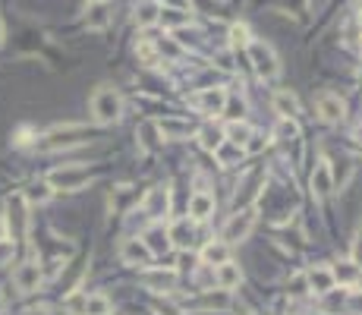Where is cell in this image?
<instances>
[{
	"label": "cell",
	"instance_id": "22",
	"mask_svg": "<svg viewBox=\"0 0 362 315\" xmlns=\"http://www.w3.org/2000/svg\"><path fill=\"white\" fill-rule=\"evenodd\" d=\"M110 296L104 293H85V312L83 315H110Z\"/></svg>",
	"mask_w": 362,
	"mask_h": 315
},
{
	"label": "cell",
	"instance_id": "35",
	"mask_svg": "<svg viewBox=\"0 0 362 315\" xmlns=\"http://www.w3.org/2000/svg\"><path fill=\"white\" fill-rule=\"evenodd\" d=\"M353 262L362 268V237H359V240H356V246H353Z\"/></svg>",
	"mask_w": 362,
	"mask_h": 315
},
{
	"label": "cell",
	"instance_id": "16",
	"mask_svg": "<svg viewBox=\"0 0 362 315\" xmlns=\"http://www.w3.org/2000/svg\"><path fill=\"white\" fill-rule=\"evenodd\" d=\"M309 287L315 290V293H328L331 287H334V278H331V268H312V271L306 274Z\"/></svg>",
	"mask_w": 362,
	"mask_h": 315
},
{
	"label": "cell",
	"instance_id": "6",
	"mask_svg": "<svg viewBox=\"0 0 362 315\" xmlns=\"http://www.w3.org/2000/svg\"><path fill=\"white\" fill-rule=\"evenodd\" d=\"M252 227H255V212H252V208H243L239 214H233V218L227 221V227H224V240H227V243L246 240L249 233H252Z\"/></svg>",
	"mask_w": 362,
	"mask_h": 315
},
{
	"label": "cell",
	"instance_id": "26",
	"mask_svg": "<svg viewBox=\"0 0 362 315\" xmlns=\"http://www.w3.org/2000/svg\"><path fill=\"white\" fill-rule=\"evenodd\" d=\"M249 28L243 26V22H233L230 26V48H236V51H243V48H249Z\"/></svg>",
	"mask_w": 362,
	"mask_h": 315
},
{
	"label": "cell",
	"instance_id": "33",
	"mask_svg": "<svg viewBox=\"0 0 362 315\" xmlns=\"http://www.w3.org/2000/svg\"><path fill=\"white\" fill-rule=\"evenodd\" d=\"M67 309H69V312H76V315H83V312H85V296H83V293H79V296H69V300H67Z\"/></svg>",
	"mask_w": 362,
	"mask_h": 315
},
{
	"label": "cell",
	"instance_id": "3",
	"mask_svg": "<svg viewBox=\"0 0 362 315\" xmlns=\"http://www.w3.org/2000/svg\"><path fill=\"white\" fill-rule=\"evenodd\" d=\"M44 183H48L51 189L76 192V189H83V186L89 183V173H85L83 167H60V171H51Z\"/></svg>",
	"mask_w": 362,
	"mask_h": 315
},
{
	"label": "cell",
	"instance_id": "17",
	"mask_svg": "<svg viewBox=\"0 0 362 315\" xmlns=\"http://www.w3.org/2000/svg\"><path fill=\"white\" fill-rule=\"evenodd\" d=\"M202 259H205V265H224V262H230V246L227 243H221V240H214V243H208L205 249H202Z\"/></svg>",
	"mask_w": 362,
	"mask_h": 315
},
{
	"label": "cell",
	"instance_id": "32",
	"mask_svg": "<svg viewBox=\"0 0 362 315\" xmlns=\"http://www.w3.org/2000/svg\"><path fill=\"white\" fill-rule=\"evenodd\" d=\"M28 199L48 202V199H51V186H48V183H38V186H32V192H28Z\"/></svg>",
	"mask_w": 362,
	"mask_h": 315
},
{
	"label": "cell",
	"instance_id": "1",
	"mask_svg": "<svg viewBox=\"0 0 362 315\" xmlns=\"http://www.w3.org/2000/svg\"><path fill=\"white\" fill-rule=\"evenodd\" d=\"M92 117L104 126L117 124V120L123 117V98H120V92L110 89V85H101V89L92 95Z\"/></svg>",
	"mask_w": 362,
	"mask_h": 315
},
{
	"label": "cell",
	"instance_id": "29",
	"mask_svg": "<svg viewBox=\"0 0 362 315\" xmlns=\"http://www.w3.org/2000/svg\"><path fill=\"white\" fill-rule=\"evenodd\" d=\"M136 54H139V60L148 63V67H151V63H157V48L151 42H139L136 44Z\"/></svg>",
	"mask_w": 362,
	"mask_h": 315
},
{
	"label": "cell",
	"instance_id": "18",
	"mask_svg": "<svg viewBox=\"0 0 362 315\" xmlns=\"http://www.w3.org/2000/svg\"><path fill=\"white\" fill-rule=\"evenodd\" d=\"M167 196H171V192H167L164 186L151 189V192H148V199H145V212H148L151 218H161V214L167 212Z\"/></svg>",
	"mask_w": 362,
	"mask_h": 315
},
{
	"label": "cell",
	"instance_id": "36",
	"mask_svg": "<svg viewBox=\"0 0 362 315\" xmlns=\"http://www.w3.org/2000/svg\"><path fill=\"white\" fill-rule=\"evenodd\" d=\"M0 240H7V221L0 218Z\"/></svg>",
	"mask_w": 362,
	"mask_h": 315
},
{
	"label": "cell",
	"instance_id": "21",
	"mask_svg": "<svg viewBox=\"0 0 362 315\" xmlns=\"http://www.w3.org/2000/svg\"><path fill=\"white\" fill-rule=\"evenodd\" d=\"M167 237H171V246H180V249H186L192 243V224L189 221H177V224L167 230Z\"/></svg>",
	"mask_w": 362,
	"mask_h": 315
},
{
	"label": "cell",
	"instance_id": "8",
	"mask_svg": "<svg viewBox=\"0 0 362 315\" xmlns=\"http://www.w3.org/2000/svg\"><path fill=\"white\" fill-rule=\"evenodd\" d=\"M318 114H321L325 124H341L343 117H347V104H343L337 95H321L318 98Z\"/></svg>",
	"mask_w": 362,
	"mask_h": 315
},
{
	"label": "cell",
	"instance_id": "28",
	"mask_svg": "<svg viewBox=\"0 0 362 315\" xmlns=\"http://www.w3.org/2000/svg\"><path fill=\"white\" fill-rule=\"evenodd\" d=\"M214 155H218V161H221L224 167H233L239 158H243V148H239V145H230V142H227V145H221Z\"/></svg>",
	"mask_w": 362,
	"mask_h": 315
},
{
	"label": "cell",
	"instance_id": "41",
	"mask_svg": "<svg viewBox=\"0 0 362 315\" xmlns=\"http://www.w3.org/2000/svg\"><path fill=\"white\" fill-rule=\"evenodd\" d=\"M0 309H3V296H0Z\"/></svg>",
	"mask_w": 362,
	"mask_h": 315
},
{
	"label": "cell",
	"instance_id": "19",
	"mask_svg": "<svg viewBox=\"0 0 362 315\" xmlns=\"http://www.w3.org/2000/svg\"><path fill=\"white\" fill-rule=\"evenodd\" d=\"M249 139H252V126H249V124H239V120H233V124L224 130V142L239 145V148H243Z\"/></svg>",
	"mask_w": 362,
	"mask_h": 315
},
{
	"label": "cell",
	"instance_id": "34",
	"mask_svg": "<svg viewBox=\"0 0 362 315\" xmlns=\"http://www.w3.org/2000/svg\"><path fill=\"white\" fill-rule=\"evenodd\" d=\"M13 259V243L10 240H0V265H7Z\"/></svg>",
	"mask_w": 362,
	"mask_h": 315
},
{
	"label": "cell",
	"instance_id": "30",
	"mask_svg": "<svg viewBox=\"0 0 362 315\" xmlns=\"http://www.w3.org/2000/svg\"><path fill=\"white\" fill-rule=\"evenodd\" d=\"M198 306H202V309H227V306H230V293H218V296L208 293L205 300L198 303Z\"/></svg>",
	"mask_w": 362,
	"mask_h": 315
},
{
	"label": "cell",
	"instance_id": "14",
	"mask_svg": "<svg viewBox=\"0 0 362 315\" xmlns=\"http://www.w3.org/2000/svg\"><path fill=\"white\" fill-rule=\"evenodd\" d=\"M142 281H145V287L157 290V293H167V290H173V284H177V274L173 271H148Z\"/></svg>",
	"mask_w": 362,
	"mask_h": 315
},
{
	"label": "cell",
	"instance_id": "40",
	"mask_svg": "<svg viewBox=\"0 0 362 315\" xmlns=\"http://www.w3.org/2000/svg\"><path fill=\"white\" fill-rule=\"evenodd\" d=\"M89 3H107V0H89Z\"/></svg>",
	"mask_w": 362,
	"mask_h": 315
},
{
	"label": "cell",
	"instance_id": "13",
	"mask_svg": "<svg viewBox=\"0 0 362 315\" xmlns=\"http://www.w3.org/2000/svg\"><path fill=\"white\" fill-rule=\"evenodd\" d=\"M214 281H218L221 290H233L243 281V271H239V265H233V262H224V265H218V271H214Z\"/></svg>",
	"mask_w": 362,
	"mask_h": 315
},
{
	"label": "cell",
	"instance_id": "7",
	"mask_svg": "<svg viewBox=\"0 0 362 315\" xmlns=\"http://www.w3.org/2000/svg\"><path fill=\"white\" fill-rule=\"evenodd\" d=\"M227 98H230V95H227L224 89H205V92H198V95H196V104H198L202 114L218 117V114H224Z\"/></svg>",
	"mask_w": 362,
	"mask_h": 315
},
{
	"label": "cell",
	"instance_id": "31",
	"mask_svg": "<svg viewBox=\"0 0 362 315\" xmlns=\"http://www.w3.org/2000/svg\"><path fill=\"white\" fill-rule=\"evenodd\" d=\"M296 136H300L296 120H280V124H277V139H296Z\"/></svg>",
	"mask_w": 362,
	"mask_h": 315
},
{
	"label": "cell",
	"instance_id": "4",
	"mask_svg": "<svg viewBox=\"0 0 362 315\" xmlns=\"http://www.w3.org/2000/svg\"><path fill=\"white\" fill-rule=\"evenodd\" d=\"M42 281H44V271H42V265H38L35 259L16 265L13 284H16V290H19V293H35V290L42 287Z\"/></svg>",
	"mask_w": 362,
	"mask_h": 315
},
{
	"label": "cell",
	"instance_id": "12",
	"mask_svg": "<svg viewBox=\"0 0 362 315\" xmlns=\"http://www.w3.org/2000/svg\"><path fill=\"white\" fill-rule=\"evenodd\" d=\"M359 274H362V268L356 265V262H337V265L331 268V278H334V284H347V287L359 284Z\"/></svg>",
	"mask_w": 362,
	"mask_h": 315
},
{
	"label": "cell",
	"instance_id": "25",
	"mask_svg": "<svg viewBox=\"0 0 362 315\" xmlns=\"http://www.w3.org/2000/svg\"><path fill=\"white\" fill-rule=\"evenodd\" d=\"M157 22L164 28H180L189 22V13H183V10H161V16H157Z\"/></svg>",
	"mask_w": 362,
	"mask_h": 315
},
{
	"label": "cell",
	"instance_id": "27",
	"mask_svg": "<svg viewBox=\"0 0 362 315\" xmlns=\"http://www.w3.org/2000/svg\"><path fill=\"white\" fill-rule=\"evenodd\" d=\"M157 16H161V7H157V3H142L139 13H136V22L142 28H148V26H155L157 22Z\"/></svg>",
	"mask_w": 362,
	"mask_h": 315
},
{
	"label": "cell",
	"instance_id": "23",
	"mask_svg": "<svg viewBox=\"0 0 362 315\" xmlns=\"http://www.w3.org/2000/svg\"><path fill=\"white\" fill-rule=\"evenodd\" d=\"M161 136H164V133H161V126L151 124V120L139 126V139H142V145H145L148 151H155L157 145H161Z\"/></svg>",
	"mask_w": 362,
	"mask_h": 315
},
{
	"label": "cell",
	"instance_id": "24",
	"mask_svg": "<svg viewBox=\"0 0 362 315\" xmlns=\"http://www.w3.org/2000/svg\"><path fill=\"white\" fill-rule=\"evenodd\" d=\"M198 142H202V148L218 151L221 145H224V133H221V130H214V126H205V130L198 133Z\"/></svg>",
	"mask_w": 362,
	"mask_h": 315
},
{
	"label": "cell",
	"instance_id": "15",
	"mask_svg": "<svg viewBox=\"0 0 362 315\" xmlns=\"http://www.w3.org/2000/svg\"><path fill=\"white\" fill-rule=\"evenodd\" d=\"M145 246L151 249V255H157V253H167L171 249V237H167V230L161 224H155L148 233H145Z\"/></svg>",
	"mask_w": 362,
	"mask_h": 315
},
{
	"label": "cell",
	"instance_id": "38",
	"mask_svg": "<svg viewBox=\"0 0 362 315\" xmlns=\"http://www.w3.org/2000/svg\"><path fill=\"white\" fill-rule=\"evenodd\" d=\"M28 315H48V309H32Z\"/></svg>",
	"mask_w": 362,
	"mask_h": 315
},
{
	"label": "cell",
	"instance_id": "9",
	"mask_svg": "<svg viewBox=\"0 0 362 315\" xmlns=\"http://www.w3.org/2000/svg\"><path fill=\"white\" fill-rule=\"evenodd\" d=\"M120 255H123L126 265H148V262L155 259V255H151V249L145 246V240H123Z\"/></svg>",
	"mask_w": 362,
	"mask_h": 315
},
{
	"label": "cell",
	"instance_id": "20",
	"mask_svg": "<svg viewBox=\"0 0 362 315\" xmlns=\"http://www.w3.org/2000/svg\"><path fill=\"white\" fill-rule=\"evenodd\" d=\"M274 108H277V114L284 117V120H296V114H300V101H296L290 92H277V95H274Z\"/></svg>",
	"mask_w": 362,
	"mask_h": 315
},
{
	"label": "cell",
	"instance_id": "2",
	"mask_svg": "<svg viewBox=\"0 0 362 315\" xmlns=\"http://www.w3.org/2000/svg\"><path fill=\"white\" fill-rule=\"evenodd\" d=\"M85 130L83 126H60V130L48 133L44 136V142L38 145L42 151H60V148H73V145H83L85 142Z\"/></svg>",
	"mask_w": 362,
	"mask_h": 315
},
{
	"label": "cell",
	"instance_id": "5",
	"mask_svg": "<svg viewBox=\"0 0 362 315\" xmlns=\"http://www.w3.org/2000/svg\"><path fill=\"white\" fill-rule=\"evenodd\" d=\"M249 57H252V67L261 79H274V76H277V57H274V51L268 48V44L252 42L249 44Z\"/></svg>",
	"mask_w": 362,
	"mask_h": 315
},
{
	"label": "cell",
	"instance_id": "39",
	"mask_svg": "<svg viewBox=\"0 0 362 315\" xmlns=\"http://www.w3.org/2000/svg\"><path fill=\"white\" fill-rule=\"evenodd\" d=\"M0 42H3V19H0Z\"/></svg>",
	"mask_w": 362,
	"mask_h": 315
},
{
	"label": "cell",
	"instance_id": "11",
	"mask_svg": "<svg viewBox=\"0 0 362 315\" xmlns=\"http://www.w3.org/2000/svg\"><path fill=\"white\" fill-rule=\"evenodd\" d=\"M212 214H214V196H212V192H205V189L192 192V199H189V218L205 221V218H212Z\"/></svg>",
	"mask_w": 362,
	"mask_h": 315
},
{
	"label": "cell",
	"instance_id": "37",
	"mask_svg": "<svg viewBox=\"0 0 362 315\" xmlns=\"http://www.w3.org/2000/svg\"><path fill=\"white\" fill-rule=\"evenodd\" d=\"M353 139H356V142H359V145H362V126H356V133H353Z\"/></svg>",
	"mask_w": 362,
	"mask_h": 315
},
{
	"label": "cell",
	"instance_id": "10",
	"mask_svg": "<svg viewBox=\"0 0 362 315\" xmlns=\"http://www.w3.org/2000/svg\"><path fill=\"white\" fill-rule=\"evenodd\" d=\"M334 189V171H331L328 161H318L312 171V192L315 196H331Z\"/></svg>",
	"mask_w": 362,
	"mask_h": 315
},
{
	"label": "cell",
	"instance_id": "42",
	"mask_svg": "<svg viewBox=\"0 0 362 315\" xmlns=\"http://www.w3.org/2000/svg\"><path fill=\"white\" fill-rule=\"evenodd\" d=\"M359 22H362V13H359Z\"/></svg>",
	"mask_w": 362,
	"mask_h": 315
}]
</instances>
